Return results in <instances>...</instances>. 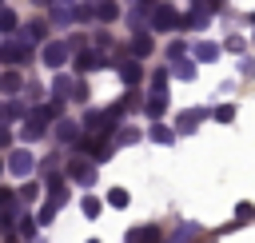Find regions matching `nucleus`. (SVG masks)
I'll use <instances>...</instances> for the list:
<instances>
[{"instance_id":"obj_1","label":"nucleus","mask_w":255,"mask_h":243,"mask_svg":"<svg viewBox=\"0 0 255 243\" xmlns=\"http://www.w3.org/2000/svg\"><path fill=\"white\" fill-rule=\"evenodd\" d=\"M44 127H48V112L40 108V112H32V116L24 120V127H20V143H36V139L44 135Z\"/></svg>"},{"instance_id":"obj_2","label":"nucleus","mask_w":255,"mask_h":243,"mask_svg":"<svg viewBox=\"0 0 255 243\" xmlns=\"http://www.w3.org/2000/svg\"><path fill=\"white\" fill-rule=\"evenodd\" d=\"M68 179H72V183H92V179H96V163H92V155L80 151V155L68 163Z\"/></svg>"},{"instance_id":"obj_3","label":"nucleus","mask_w":255,"mask_h":243,"mask_svg":"<svg viewBox=\"0 0 255 243\" xmlns=\"http://www.w3.org/2000/svg\"><path fill=\"white\" fill-rule=\"evenodd\" d=\"M28 56H32V44H28L24 36H16V40L0 44V60H8V64H24Z\"/></svg>"},{"instance_id":"obj_4","label":"nucleus","mask_w":255,"mask_h":243,"mask_svg":"<svg viewBox=\"0 0 255 243\" xmlns=\"http://www.w3.org/2000/svg\"><path fill=\"white\" fill-rule=\"evenodd\" d=\"M32 167H36V163H32V151H28V147H12V151H8V171H12V175H32Z\"/></svg>"},{"instance_id":"obj_5","label":"nucleus","mask_w":255,"mask_h":243,"mask_svg":"<svg viewBox=\"0 0 255 243\" xmlns=\"http://www.w3.org/2000/svg\"><path fill=\"white\" fill-rule=\"evenodd\" d=\"M48 16H52V24H72L76 20V12H80V4L76 0H48Z\"/></svg>"},{"instance_id":"obj_6","label":"nucleus","mask_w":255,"mask_h":243,"mask_svg":"<svg viewBox=\"0 0 255 243\" xmlns=\"http://www.w3.org/2000/svg\"><path fill=\"white\" fill-rule=\"evenodd\" d=\"M175 24H183L175 8H167V4H163V8H155V12H151V28H155V32H171Z\"/></svg>"},{"instance_id":"obj_7","label":"nucleus","mask_w":255,"mask_h":243,"mask_svg":"<svg viewBox=\"0 0 255 243\" xmlns=\"http://www.w3.org/2000/svg\"><path fill=\"white\" fill-rule=\"evenodd\" d=\"M68 52H72V48H68L64 40H52V44H44V52H40V56H44V64H48V68H60V64L68 60Z\"/></svg>"},{"instance_id":"obj_8","label":"nucleus","mask_w":255,"mask_h":243,"mask_svg":"<svg viewBox=\"0 0 255 243\" xmlns=\"http://www.w3.org/2000/svg\"><path fill=\"white\" fill-rule=\"evenodd\" d=\"M143 112H147L151 120H159V116L167 112V88H151V100L143 104Z\"/></svg>"},{"instance_id":"obj_9","label":"nucleus","mask_w":255,"mask_h":243,"mask_svg":"<svg viewBox=\"0 0 255 243\" xmlns=\"http://www.w3.org/2000/svg\"><path fill=\"white\" fill-rule=\"evenodd\" d=\"M16 199H20V195H12L8 187H0V219H4V223H12V219H16V211H20V203H16Z\"/></svg>"},{"instance_id":"obj_10","label":"nucleus","mask_w":255,"mask_h":243,"mask_svg":"<svg viewBox=\"0 0 255 243\" xmlns=\"http://www.w3.org/2000/svg\"><path fill=\"white\" fill-rule=\"evenodd\" d=\"M120 80H124L128 88H135V84L143 80V68H139V60H124V64H120Z\"/></svg>"},{"instance_id":"obj_11","label":"nucleus","mask_w":255,"mask_h":243,"mask_svg":"<svg viewBox=\"0 0 255 243\" xmlns=\"http://www.w3.org/2000/svg\"><path fill=\"white\" fill-rule=\"evenodd\" d=\"M100 64H104V56H100L96 48H88V52L76 56V72H92V68H100Z\"/></svg>"},{"instance_id":"obj_12","label":"nucleus","mask_w":255,"mask_h":243,"mask_svg":"<svg viewBox=\"0 0 255 243\" xmlns=\"http://www.w3.org/2000/svg\"><path fill=\"white\" fill-rule=\"evenodd\" d=\"M52 131H56V139H60V143H76V139H80V127H76L72 120H60Z\"/></svg>"},{"instance_id":"obj_13","label":"nucleus","mask_w":255,"mask_h":243,"mask_svg":"<svg viewBox=\"0 0 255 243\" xmlns=\"http://www.w3.org/2000/svg\"><path fill=\"white\" fill-rule=\"evenodd\" d=\"M116 16H120V4H116V0H96V20L112 24Z\"/></svg>"},{"instance_id":"obj_14","label":"nucleus","mask_w":255,"mask_h":243,"mask_svg":"<svg viewBox=\"0 0 255 243\" xmlns=\"http://www.w3.org/2000/svg\"><path fill=\"white\" fill-rule=\"evenodd\" d=\"M171 76H179V80H195V60H183V56H179V60L171 64Z\"/></svg>"},{"instance_id":"obj_15","label":"nucleus","mask_w":255,"mask_h":243,"mask_svg":"<svg viewBox=\"0 0 255 243\" xmlns=\"http://www.w3.org/2000/svg\"><path fill=\"white\" fill-rule=\"evenodd\" d=\"M52 92H56V96H64V100H68V96H76V80H72V76H56V80H52Z\"/></svg>"},{"instance_id":"obj_16","label":"nucleus","mask_w":255,"mask_h":243,"mask_svg":"<svg viewBox=\"0 0 255 243\" xmlns=\"http://www.w3.org/2000/svg\"><path fill=\"white\" fill-rule=\"evenodd\" d=\"M203 116H207V112H183V116H179V135H183V131H195V127L203 123Z\"/></svg>"},{"instance_id":"obj_17","label":"nucleus","mask_w":255,"mask_h":243,"mask_svg":"<svg viewBox=\"0 0 255 243\" xmlns=\"http://www.w3.org/2000/svg\"><path fill=\"white\" fill-rule=\"evenodd\" d=\"M147 135H151V139H155V143H175V135H179V131H171V127H163V123H159V120H155V123H151V131H147Z\"/></svg>"},{"instance_id":"obj_18","label":"nucleus","mask_w":255,"mask_h":243,"mask_svg":"<svg viewBox=\"0 0 255 243\" xmlns=\"http://www.w3.org/2000/svg\"><path fill=\"white\" fill-rule=\"evenodd\" d=\"M207 20H211V12H199V8H195V12L183 16V28H195V32H199V28H207Z\"/></svg>"},{"instance_id":"obj_19","label":"nucleus","mask_w":255,"mask_h":243,"mask_svg":"<svg viewBox=\"0 0 255 243\" xmlns=\"http://www.w3.org/2000/svg\"><path fill=\"white\" fill-rule=\"evenodd\" d=\"M215 56H219V48H215L211 40H199V44H195V60H203V64H211Z\"/></svg>"},{"instance_id":"obj_20","label":"nucleus","mask_w":255,"mask_h":243,"mask_svg":"<svg viewBox=\"0 0 255 243\" xmlns=\"http://www.w3.org/2000/svg\"><path fill=\"white\" fill-rule=\"evenodd\" d=\"M0 88H4V92H20V88H28V84H24L20 72H4V76H0Z\"/></svg>"},{"instance_id":"obj_21","label":"nucleus","mask_w":255,"mask_h":243,"mask_svg":"<svg viewBox=\"0 0 255 243\" xmlns=\"http://www.w3.org/2000/svg\"><path fill=\"white\" fill-rule=\"evenodd\" d=\"M131 52H135V56H147V52H151V36H147V32H135V36H131Z\"/></svg>"},{"instance_id":"obj_22","label":"nucleus","mask_w":255,"mask_h":243,"mask_svg":"<svg viewBox=\"0 0 255 243\" xmlns=\"http://www.w3.org/2000/svg\"><path fill=\"white\" fill-rule=\"evenodd\" d=\"M124 239H128V243H143V239H159V231H155V227H135V231H128Z\"/></svg>"},{"instance_id":"obj_23","label":"nucleus","mask_w":255,"mask_h":243,"mask_svg":"<svg viewBox=\"0 0 255 243\" xmlns=\"http://www.w3.org/2000/svg\"><path fill=\"white\" fill-rule=\"evenodd\" d=\"M24 116V108L16 104V100H8V104H0V123H8V120H20Z\"/></svg>"},{"instance_id":"obj_24","label":"nucleus","mask_w":255,"mask_h":243,"mask_svg":"<svg viewBox=\"0 0 255 243\" xmlns=\"http://www.w3.org/2000/svg\"><path fill=\"white\" fill-rule=\"evenodd\" d=\"M20 36H24L28 44H36V40L44 36V20H36V24H24V28H20Z\"/></svg>"},{"instance_id":"obj_25","label":"nucleus","mask_w":255,"mask_h":243,"mask_svg":"<svg viewBox=\"0 0 255 243\" xmlns=\"http://www.w3.org/2000/svg\"><path fill=\"white\" fill-rule=\"evenodd\" d=\"M80 211H84L88 219H96V215H100V199H96V195H84V199H80Z\"/></svg>"},{"instance_id":"obj_26","label":"nucleus","mask_w":255,"mask_h":243,"mask_svg":"<svg viewBox=\"0 0 255 243\" xmlns=\"http://www.w3.org/2000/svg\"><path fill=\"white\" fill-rule=\"evenodd\" d=\"M60 203H64V199H56V195H52V199H48V203L40 207V223H52V219H56V207H60Z\"/></svg>"},{"instance_id":"obj_27","label":"nucleus","mask_w":255,"mask_h":243,"mask_svg":"<svg viewBox=\"0 0 255 243\" xmlns=\"http://www.w3.org/2000/svg\"><path fill=\"white\" fill-rule=\"evenodd\" d=\"M128 199H131V195H128L124 187H112V191H108V203H112V207H128Z\"/></svg>"},{"instance_id":"obj_28","label":"nucleus","mask_w":255,"mask_h":243,"mask_svg":"<svg viewBox=\"0 0 255 243\" xmlns=\"http://www.w3.org/2000/svg\"><path fill=\"white\" fill-rule=\"evenodd\" d=\"M16 28V12L12 8H0V32H12Z\"/></svg>"},{"instance_id":"obj_29","label":"nucleus","mask_w":255,"mask_h":243,"mask_svg":"<svg viewBox=\"0 0 255 243\" xmlns=\"http://www.w3.org/2000/svg\"><path fill=\"white\" fill-rule=\"evenodd\" d=\"M76 20H96V0H84L80 12H76Z\"/></svg>"},{"instance_id":"obj_30","label":"nucleus","mask_w":255,"mask_h":243,"mask_svg":"<svg viewBox=\"0 0 255 243\" xmlns=\"http://www.w3.org/2000/svg\"><path fill=\"white\" fill-rule=\"evenodd\" d=\"M215 120H219V123H231V120H235V108H231V104H219V108H215Z\"/></svg>"},{"instance_id":"obj_31","label":"nucleus","mask_w":255,"mask_h":243,"mask_svg":"<svg viewBox=\"0 0 255 243\" xmlns=\"http://www.w3.org/2000/svg\"><path fill=\"white\" fill-rule=\"evenodd\" d=\"M135 139H139L135 127H120V131H116V143H135Z\"/></svg>"},{"instance_id":"obj_32","label":"nucleus","mask_w":255,"mask_h":243,"mask_svg":"<svg viewBox=\"0 0 255 243\" xmlns=\"http://www.w3.org/2000/svg\"><path fill=\"white\" fill-rule=\"evenodd\" d=\"M20 199H28V203H36V199H40V183H24V191H20Z\"/></svg>"},{"instance_id":"obj_33","label":"nucleus","mask_w":255,"mask_h":243,"mask_svg":"<svg viewBox=\"0 0 255 243\" xmlns=\"http://www.w3.org/2000/svg\"><path fill=\"white\" fill-rule=\"evenodd\" d=\"M235 219H239V223L255 219V207H251V203H239V207H235Z\"/></svg>"},{"instance_id":"obj_34","label":"nucleus","mask_w":255,"mask_h":243,"mask_svg":"<svg viewBox=\"0 0 255 243\" xmlns=\"http://www.w3.org/2000/svg\"><path fill=\"white\" fill-rule=\"evenodd\" d=\"M20 235L32 239V235H36V219H20Z\"/></svg>"},{"instance_id":"obj_35","label":"nucleus","mask_w":255,"mask_h":243,"mask_svg":"<svg viewBox=\"0 0 255 243\" xmlns=\"http://www.w3.org/2000/svg\"><path fill=\"white\" fill-rule=\"evenodd\" d=\"M0 151H12V131L0 123Z\"/></svg>"},{"instance_id":"obj_36","label":"nucleus","mask_w":255,"mask_h":243,"mask_svg":"<svg viewBox=\"0 0 255 243\" xmlns=\"http://www.w3.org/2000/svg\"><path fill=\"white\" fill-rule=\"evenodd\" d=\"M243 48H247L243 36H231V40H227V52H243Z\"/></svg>"},{"instance_id":"obj_37","label":"nucleus","mask_w":255,"mask_h":243,"mask_svg":"<svg viewBox=\"0 0 255 243\" xmlns=\"http://www.w3.org/2000/svg\"><path fill=\"white\" fill-rule=\"evenodd\" d=\"M183 52H187V44H183V40H175V44H171V48H167V56H171V60H179V56H183Z\"/></svg>"},{"instance_id":"obj_38","label":"nucleus","mask_w":255,"mask_h":243,"mask_svg":"<svg viewBox=\"0 0 255 243\" xmlns=\"http://www.w3.org/2000/svg\"><path fill=\"white\" fill-rule=\"evenodd\" d=\"M151 88H167V68H159V72L151 76Z\"/></svg>"},{"instance_id":"obj_39","label":"nucleus","mask_w":255,"mask_h":243,"mask_svg":"<svg viewBox=\"0 0 255 243\" xmlns=\"http://www.w3.org/2000/svg\"><path fill=\"white\" fill-rule=\"evenodd\" d=\"M92 40H96V48H112V36H108V32H96Z\"/></svg>"},{"instance_id":"obj_40","label":"nucleus","mask_w":255,"mask_h":243,"mask_svg":"<svg viewBox=\"0 0 255 243\" xmlns=\"http://www.w3.org/2000/svg\"><path fill=\"white\" fill-rule=\"evenodd\" d=\"M191 4H195V8H199V12H211V8H215V4H219V0H191Z\"/></svg>"},{"instance_id":"obj_41","label":"nucleus","mask_w":255,"mask_h":243,"mask_svg":"<svg viewBox=\"0 0 255 243\" xmlns=\"http://www.w3.org/2000/svg\"><path fill=\"white\" fill-rule=\"evenodd\" d=\"M4 167H8V155H0V171H4Z\"/></svg>"}]
</instances>
